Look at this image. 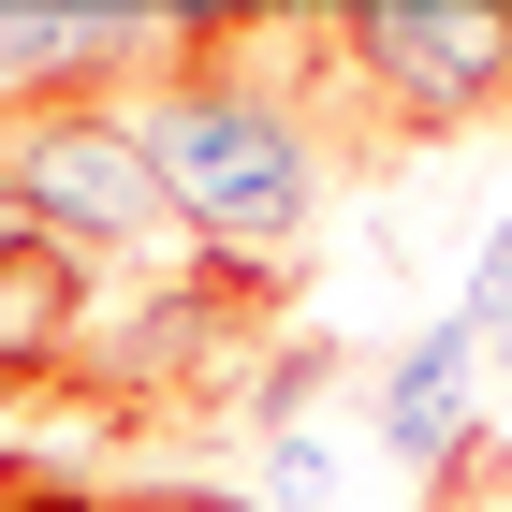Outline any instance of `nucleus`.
Segmentation results:
<instances>
[{
    "label": "nucleus",
    "instance_id": "20e7f679",
    "mask_svg": "<svg viewBox=\"0 0 512 512\" xmlns=\"http://www.w3.org/2000/svg\"><path fill=\"white\" fill-rule=\"evenodd\" d=\"M366 425H381V454H395L410 483H439V469L483 439V337H469V308H439L425 337L381 366V410H366Z\"/></svg>",
    "mask_w": 512,
    "mask_h": 512
},
{
    "label": "nucleus",
    "instance_id": "7ed1b4c3",
    "mask_svg": "<svg viewBox=\"0 0 512 512\" xmlns=\"http://www.w3.org/2000/svg\"><path fill=\"white\" fill-rule=\"evenodd\" d=\"M0 176H15L30 220L59 249H88V264H118V249H147L161 220H176L132 103H30V118H0Z\"/></svg>",
    "mask_w": 512,
    "mask_h": 512
},
{
    "label": "nucleus",
    "instance_id": "f8f14e48",
    "mask_svg": "<svg viewBox=\"0 0 512 512\" xmlns=\"http://www.w3.org/2000/svg\"><path fill=\"white\" fill-rule=\"evenodd\" d=\"M15 483H59V469H44V439H15V425H0V498H15Z\"/></svg>",
    "mask_w": 512,
    "mask_h": 512
},
{
    "label": "nucleus",
    "instance_id": "1a4fd4ad",
    "mask_svg": "<svg viewBox=\"0 0 512 512\" xmlns=\"http://www.w3.org/2000/svg\"><path fill=\"white\" fill-rule=\"evenodd\" d=\"M483 498H512V454H498V425H483L469 454H454V469L425 483V512H483Z\"/></svg>",
    "mask_w": 512,
    "mask_h": 512
},
{
    "label": "nucleus",
    "instance_id": "423d86ee",
    "mask_svg": "<svg viewBox=\"0 0 512 512\" xmlns=\"http://www.w3.org/2000/svg\"><path fill=\"white\" fill-rule=\"evenodd\" d=\"M30 103H74L59 88V0H0V118H30Z\"/></svg>",
    "mask_w": 512,
    "mask_h": 512
},
{
    "label": "nucleus",
    "instance_id": "9b49d317",
    "mask_svg": "<svg viewBox=\"0 0 512 512\" xmlns=\"http://www.w3.org/2000/svg\"><path fill=\"white\" fill-rule=\"evenodd\" d=\"M0 512H118V483H88V469H59V483H15Z\"/></svg>",
    "mask_w": 512,
    "mask_h": 512
},
{
    "label": "nucleus",
    "instance_id": "f257e3e1",
    "mask_svg": "<svg viewBox=\"0 0 512 512\" xmlns=\"http://www.w3.org/2000/svg\"><path fill=\"white\" fill-rule=\"evenodd\" d=\"M132 132L161 161V205H176V235L191 249H235V264H293L337 191V147L293 88H249V74H161L132 88Z\"/></svg>",
    "mask_w": 512,
    "mask_h": 512
},
{
    "label": "nucleus",
    "instance_id": "0eeeda50",
    "mask_svg": "<svg viewBox=\"0 0 512 512\" xmlns=\"http://www.w3.org/2000/svg\"><path fill=\"white\" fill-rule=\"evenodd\" d=\"M454 308H469V337H483V381H512V220L483 235V264H469Z\"/></svg>",
    "mask_w": 512,
    "mask_h": 512
},
{
    "label": "nucleus",
    "instance_id": "9d476101",
    "mask_svg": "<svg viewBox=\"0 0 512 512\" xmlns=\"http://www.w3.org/2000/svg\"><path fill=\"white\" fill-rule=\"evenodd\" d=\"M118 512H264L249 483H118Z\"/></svg>",
    "mask_w": 512,
    "mask_h": 512
},
{
    "label": "nucleus",
    "instance_id": "f03ea898",
    "mask_svg": "<svg viewBox=\"0 0 512 512\" xmlns=\"http://www.w3.org/2000/svg\"><path fill=\"white\" fill-rule=\"evenodd\" d=\"M308 118L352 161L395 147H454V132L512 118V0H322V74Z\"/></svg>",
    "mask_w": 512,
    "mask_h": 512
},
{
    "label": "nucleus",
    "instance_id": "39448f33",
    "mask_svg": "<svg viewBox=\"0 0 512 512\" xmlns=\"http://www.w3.org/2000/svg\"><path fill=\"white\" fill-rule=\"evenodd\" d=\"M103 264L88 249H0V395H44V381H74L88 366V337H103Z\"/></svg>",
    "mask_w": 512,
    "mask_h": 512
},
{
    "label": "nucleus",
    "instance_id": "6e6552de",
    "mask_svg": "<svg viewBox=\"0 0 512 512\" xmlns=\"http://www.w3.org/2000/svg\"><path fill=\"white\" fill-rule=\"evenodd\" d=\"M249 498H264V512H322V498H337V454H322L308 425L264 439V483H249Z\"/></svg>",
    "mask_w": 512,
    "mask_h": 512
}]
</instances>
